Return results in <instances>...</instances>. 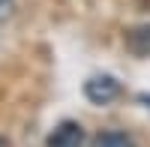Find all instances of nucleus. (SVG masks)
<instances>
[{
	"mask_svg": "<svg viewBox=\"0 0 150 147\" xmlns=\"http://www.w3.org/2000/svg\"><path fill=\"white\" fill-rule=\"evenodd\" d=\"M90 147H135V141L126 135V132L108 129V132H99V135L90 141Z\"/></svg>",
	"mask_w": 150,
	"mask_h": 147,
	"instance_id": "obj_4",
	"label": "nucleus"
},
{
	"mask_svg": "<svg viewBox=\"0 0 150 147\" xmlns=\"http://www.w3.org/2000/svg\"><path fill=\"white\" fill-rule=\"evenodd\" d=\"M0 147H9V144H6V141H3V138H0Z\"/></svg>",
	"mask_w": 150,
	"mask_h": 147,
	"instance_id": "obj_6",
	"label": "nucleus"
},
{
	"mask_svg": "<svg viewBox=\"0 0 150 147\" xmlns=\"http://www.w3.org/2000/svg\"><path fill=\"white\" fill-rule=\"evenodd\" d=\"M12 9H15V0H0V24L12 15Z\"/></svg>",
	"mask_w": 150,
	"mask_h": 147,
	"instance_id": "obj_5",
	"label": "nucleus"
},
{
	"mask_svg": "<svg viewBox=\"0 0 150 147\" xmlns=\"http://www.w3.org/2000/svg\"><path fill=\"white\" fill-rule=\"evenodd\" d=\"M84 96L93 105H111L120 96V81L114 75H93L84 81Z\"/></svg>",
	"mask_w": 150,
	"mask_h": 147,
	"instance_id": "obj_1",
	"label": "nucleus"
},
{
	"mask_svg": "<svg viewBox=\"0 0 150 147\" xmlns=\"http://www.w3.org/2000/svg\"><path fill=\"white\" fill-rule=\"evenodd\" d=\"M45 144L48 147H84V129L75 120H63V123L54 126V132L48 135Z\"/></svg>",
	"mask_w": 150,
	"mask_h": 147,
	"instance_id": "obj_2",
	"label": "nucleus"
},
{
	"mask_svg": "<svg viewBox=\"0 0 150 147\" xmlns=\"http://www.w3.org/2000/svg\"><path fill=\"white\" fill-rule=\"evenodd\" d=\"M126 48L138 57H150V24H135L126 30Z\"/></svg>",
	"mask_w": 150,
	"mask_h": 147,
	"instance_id": "obj_3",
	"label": "nucleus"
}]
</instances>
